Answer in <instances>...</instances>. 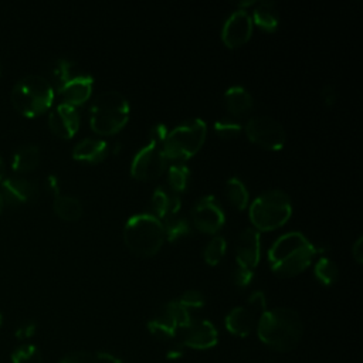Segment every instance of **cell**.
<instances>
[{"label": "cell", "instance_id": "1", "mask_svg": "<svg viewBox=\"0 0 363 363\" xmlns=\"http://www.w3.org/2000/svg\"><path fill=\"white\" fill-rule=\"evenodd\" d=\"M303 333L298 312L292 308H272L261 313L257 323L259 340L272 350L288 352L296 347Z\"/></svg>", "mask_w": 363, "mask_h": 363}, {"label": "cell", "instance_id": "2", "mask_svg": "<svg viewBox=\"0 0 363 363\" xmlns=\"http://www.w3.org/2000/svg\"><path fill=\"white\" fill-rule=\"evenodd\" d=\"M316 254V247L302 233L289 231L274 241L268 261L277 275L294 277L306 269Z\"/></svg>", "mask_w": 363, "mask_h": 363}, {"label": "cell", "instance_id": "3", "mask_svg": "<svg viewBox=\"0 0 363 363\" xmlns=\"http://www.w3.org/2000/svg\"><path fill=\"white\" fill-rule=\"evenodd\" d=\"M130 106L128 99L118 91L101 92L89 109V123L99 135H113L128 122Z\"/></svg>", "mask_w": 363, "mask_h": 363}, {"label": "cell", "instance_id": "4", "mask_svg": "<svg viewBox=\"0 0 363 363\" xmlns=\"http://www.w3.org/2000/svg\"><path fill=\"white\" fill-rule=\"evenodd\" d=\"M164 240L163 224L153 214H135L125 223L123 241L126 247L138 255L149 257L156 254Z\"/></svg>", "mask_w": 363, "mask_h": 363}, {"label": "cell", "instance_id": "5", "mask_svg": "<svg viewBox=\"0 0 363 363\" xmlns=\"http://www.w3.org/2000/svg\"><path fill=\"white\" fill-rule=\"evenodd\" d=\"M51 77L64 104L78 106L91 96L94 85L92 77L84 72L71 60L58 58L51 68Z\"/></svg>", "mask_w": 363, "mask_h": 363}, {"label": "cell", "instance_id": "6", "mask_svg": "<svg viewBox=\"0 0 363 363\" xmlns=\"http://www.w3.org/2000/svg\"><path fill=\"white\" fill-rule=\"evenodd\" d=\"M291 214V199L285 191L278 189L262 193L250 206V220L261 231H269L284 225Z\"/></svg>", "mask_w": 363, "mask_h": 363}, {"label": "cell", "instance_id": "7", "mask_svg": "<svg viewBox=\"0 0 363 363\" xmlns=\"http://www.w3.org/2000/svg\"><path fill=\"white\" fill-rule=\"evenodd\" d=\"M54 99V88L48 79L40 75L23 77L11 91L16 109L26 116H37L47 111Z\"/></svg>", "mask_w": 363, "mask_h": 363}, {"label": "cell", "instance_id": "8", "mask_svg": "<svg viewBox=\"0 0 363 363\" xmlns=\"http://www.w3.org/2000/svg\"><path fill=\"white\" fill-rule=\"evenodd\" d=\"M206 122L200 118L179 123L170 132L162 145L166 159H189L196 155L206 140Z\"/></svg>", "mask_w": 363, "mask_h": 363}, {"label": "cell", "instance_id": "9", "mask_svg": "<svg viewBox=\"0 0 363 363\" xmlns=\"http://www.w3.org/2000/svg\"><path fill=\"white\" fill-rule=\"evenodd\" d=\"M245 133L251 142L268 150H279L286 139L282 125L268 115L250 118L245 123Z\"/></svg>", "mask_w": 363, "mask_h": 363}, {"label": "cell", "instance_id": "10", "mask_svg": "<svg viewBox=\"0 0 363 363\" xmlns=\"http://www.w3.org/2000/svg\"><path fill=\"white\" fill-rule=\"evenodd\" d=\"M167 166V159L162 146L147 143L138 150L130 163V174L138 180H153L159 177Z\"/></svg>", "mask_w": 363, "mask_h": 363}, {"label": "cell", "instance_id": "11", "mask_svg": "<svg viewBox=\"0 0 363 363\" xmlns=\"http://www.w3.org/2000/svg\"><path fill=\"white\" fill-rule=\"evenodd\" d=\"M191 216L194 227L207 234L218 231L225 221L224 210L220 201L211 194L203 196L196 201Z\"/></svg>", "mask_w": 363, "mask_h": 363}, {"label": "cell", "instance_id": "12", "mask_svg": "<svg viewBox=\"0 0 363 363\" xmlns=\"http://www.w3.org/2000/svg\"><path fill=\"white\" fill-rule=\"evenodd\" d=\"M252 33V18L244 9H238L233 11L228 18L225 20L223 30H221V38L224 44L230 48L241 47L245 44Z\"/></svg>", "mask_w": 363, "mask_h": 363}, {"label": "cell", "instance_id": "13", "mask_svg": "<svg viewBox=\"0 0 363 363\" xmlns=\"http://www.w3.org/2000/svg\"><path fill=\"white\" fill-rule=\"evenodd\" d=\"M218 342V333L210 320H191L182 329V345L190 349H211Z\"/></svg>", "mask_w": 363, "mask_h": 363}, {"label": "cell", "instance_id": "14", "mask_svg": "<svg viewBox=\"0 0 363 363\" xmlns=\"http://www.w3.org/2000/svg\"><path fill=\"white\" fill-rule=\"evenodd\" d=\"M261 242L259 234L254 228H245L240 233L235 245V255H237V265L254 269L259 261L261 252Z\"/></svg>", "mask_w": 363, "mask_h": 363}, {"label": "cell", "instance_id": "15", "mask_svg": "<svg viewBox=\"0 0 363 363\" xmlns=\"http://www.w3.org/2000/svg\"><path fill=\"white\" fill-rule=\"evenodd\" d=\"M48 123L51 130L61 138H72L79 128V116L75 106L68 104H60L50 113Z\"/></svg>", "mask_w": 363, "mask_h": 363}, {"label": "cell", "instance_id": "16", "mask_svg": "<svg viewBox=\"0 0 363 363\" xmlns=\"http://www.w3.org/2000/svg\"><path fill=\"white\" fill-rule=\"evenodd\" d=\"M37 194V184L23 177H9L1 183V199L10 204H21Z\"/></svg>", "mask_w": 363, "mask_h": 363}, {"label": "cell", "instance_id": "17", "mask_svg": "<svg viewBox=\"0 0 363 363\" xmlns=\"http://www.w3.org/2000/svg\"><path fill=\"white\" fill-rule=\"evenodd\" d=\"M150 206L155 211V217H157L159 220H164L166 217L177 214L182 207V200L179 197V193L173 191L170 187L159 186L152 194Z\"/></svg>", "mask_w": 363, "mask_h": 363}, {"label": "cell", "instance_id": "18", "mask_svg": "<svg viewBox=\"0 0 363 363\" xmlns=\"http://www.w3.org/2000/svg\"><path fill=\"white\" fill-rule=\"evenodd\" d=\"M255 325V312L247 306H237L225 316V328L234 336H248Z\"/></svg>", "mask_w": 363, "mask_h": 363}, {"label": "cell", "instance_id": "19", "mask_svg": "<svg viewBox=\"0 0 363 363\" xmlns=\"http://www.w3.org/2000/svg\"><path fill=\"white\" fill-rule=\"evenodd\" d=\"M106 155H108V143L96 138H85L79 140L72 149L74 159L81 162H88V163L101 162L106 157Z\"/></svg>", "mask_w": 363, "mask_h": 363}, {"label": "cell", "instance_id": "20", "mask_svg": "<svg viewBox=\"0 0 363 363\" xmlns=\"http://www.w3.org/2000/svg\"><path fill=\"white\" fill-rule=\"evenodd\" d=\"M224 104L231 115L242 116L252 109V96L245 88L234 85L225 91Z\"/></svg>", "mask_w": 363, "mask_h": 363}, {"label": "cell", "instance_id": "21", "mask_svg": "<svg viewBox=\"0 0 363 363\" xmlns=\"http://www.w3.org/2000/svg\"><path fill=\"white\" fill-rule=\"evenodd\" d=\"M252 21L261 27L265 31H275L279 23V13L277 9V4L274 1H259L257 4V7L254 9V14H252Z\"/></svg>", "mask_w": 363, "mask_h": 363}, {"label": "cell", "instance_id": "22", "mask_svg": "<svg viewBox=\"0 0 363 363\" xmlns=\"http://www.w3.org/2000/svg\"><path fill=\"white\" fill-rule=\"evenodd\" d=\"M147 329L153 337L164 342L173 339L179 328L176 322L170 318V315L162 308L160 312L147 322Z\"/></svg>", "mask_w": 363, "mask_h": 363}, {"label": "cell", "instance_id": "23", "mask_svg": "<svg viewBox=\"0 0 363 363\" xmlns=\"http://www.w3.org/2000/svg\"><path fill=\"white\" fill-rule=\"evenodd\" d=\"M54 211L64 220H78L82 216L81 201L68 194H57L54 199Z\"/></svg>", "mask_w": 363, "mask_h": 363}, {"label": "cell", "instance_id": "24", "mask_svg": "<svg viewBox=\"0 0 363 363\" xmlns=\"http://www.w3.org/2000/svg\"><path fill=\"white\" fill-rule=\"evenodd\" d=\"M40 150L35 145H24L13 156V169L18 172H28L38 164Z\"/></svg>", "mask_w": 363, "mask_h": 363}, {"label": "cell", "instance_id": "25", "mask_svg": "<svg viewBox=\"0 0 363 363\" xmlns=\"http://www.w3.org/2000/svg\"><path fill=\"white\" fill-rule=\"evenodd\" d=\"M225 191L230 203L237 207L238 210H242L248 204V190L245 184L238 177H231L227 180Z\"/></svg>", "mask_w": 363, "mask_h": 363}, {"label": "cell", "instance_id": "26", "mask_svg": "<svg viewBox=\"0 0 363 363\" xmlns=\"http://www.w3.org/2000/svg\"><path fill=\"white\" fill-rule=\"evenodd\" d=\"M164 230V238L169 241H174L180 237H184L190 233L189 221L184 217H179L177 214L166 217L164 220H160Z\"/></svg>", "mask_w": 363, "mask_h": 363}, {"label": "cell", "instance_id": "27", "mask_svg": "<svg viewBox=\"0 0 363 363\" xmlns=\"http://www.w3.org/2000/svg\"><path fill=\"white\" fill-rule=\"evenodd\" d=\"M189 179H190V170L186 164L183 163H177V164H173L169 167L167 170V180H169V187L179 193V191H183L186 187H187V183H189Z\"/></svg>", "mask_w": 363, "mask_h": 363}, {"label": "cell", "instance_id": "28", "mask_svg": "<svg viewBox=\"0 0 363 363\" xmlns=\"http://www.w3.org/2000/svg\"><path fill=\"white\" fill-rule=\"evenodd\" d=\"M315 277L323 285H332L339 278V268L330 258H320L315 265Z\"/></svg>", "mask_w": 363, "mask_h": 363}, {"label": "cell", "instance_id": "29", "mask_svg": "<svg viewBox=\"0 0 363 363\" xmlns=\"http://www.w3.org/2000/svg\"><path fill=\"white\" fill-rule=\"evenodd\" d=\"M11 363H43L41 352L35 345H21L11 353Z\"/></svg>", "mask_w": 363, "mask_h": 363}, {"label": "cell", "instance_id": "30", "mask_svg": "<svg viewBox=\"0 0 363 363\" xmlns=\"http://www.w3.org/2000/svg\"><path fill=\"white\" fill-rule=\"evenodd\" d=\"M225 248H227V242L223 237L217 235L213 237L208 244L204 248V259L208 265H216L220 262V259L224 257L225 254Z\"/></svg>", "mask_w": 363, "mask_h": 363}, {"label": "cell", "instance_id": "31", "mask_svg": "<svg viewBox=\"0 0 363 363\" xmlns=\"http://www.w3.org/2000/svg\"><path fill=\"white\" fill-rule=\"evenodd\" d=\"M163 309L170 315V318L176 322L177 328H180V329L186 328L193 320L189 313V309H186L177 299L170 301L166 305H163Z\"/></svg>", "mask_w": 363, "mask_h": 363}, {"label": "cell", "instance_id": "32", "mask_svg": "<svg viewBox=\"0 0 363 363\" xmlns=\"http://www.w3.org/2000/svg\"><path fill=\"white\" fill-rule=\"evenodd\" d=\"M214 130L217 132V135L223 139H231L238 136V133L241 132V123L237 122L233 118H220L214 122Z\"/></svg>", "mask_w": 363, "mask_h": 363}, {"label": "cell", "instance_id": "33", "mask_svg": "<svg viewBox=\"0 0 363 363\" xmlns=\"http://www.w3.org/2000/svg\"><path fill=\"white\" fill-rule=\"evenodd\" d=\"M186 309L189 308H201L204 305V296L200 291L196 289H189L186 292H183V295L180 296V299H177Z\"/></svg>", "mask_w": 363, "mask_h": 363}, {"label": "cell", "instance_id": "34", "mask_svg": "<svg viewBox=\"0 0 363 363\" xmlns=\"http://www.w3.org/2000/svg\"><path fill=\"white\" fill-rule=\"evenodd\" d=\"M252 277H254L252 269L237 265L233 272V282L240 288H245L252 281Z\"/></svg>", "mask_w": 363, "mask_h": 363}, {"label": "cell", "instance_id": "35", "mask_svg": "<svg viewBox=\"0 0 363 363\" xmlns=\"http://www.w3.org/2000/svg\"><path fill=\"white\" fill-rule=\"evenodd\" d=\"M58 363H99L96 356L89 352H72L64 356Z\"/></svg>", "mask_w": 363, "mask_h": 363}, {"label": "cell", "instance_id": "36", "mask_svg": "<svg viewBox=\"0 0 363 363\" xmlns=\"http://www.w3.org/2000/svg\"><path fill=\"white\" fill-rule=\"evenodd\" d=\"M167 128L164 123H156L152 129H150V133H149V142L150 143H155V145H159L162 146L166 136H167Z\"/></svg>", "mask_w": 363, "mask_h": 363}, {"label": "cell", "instance_id": "37", "mask_svg": "<svg viewBox=\"0 0 363 363\" xmlns=\"http://www.w3.org/2000/svg\"><path fill=\"white\" fill-rule=\"evenodd\" d=\"M248 303L254 312H265L267 311V299L262 291H255L248 298Z\"/></svg>", "mask_w": 363, "mask_h": 363}, {"label": "cell", "instance_id": "38", "mask_svg": "<svg viewBox=\"0 0 363 363\" xmlns=\"http://www.w3.org/2000/svg\"><path fill=\"white\" fill-rule=\"evenodd\" d=\"M35 323L34 322H24L16 329V337L20 340L30 339L35 333Z\"/></svg>", "mask_w": 363, "mask_h": 363}, {"label": "cell", "instance_id": "39", "mask_svg": "<svg viewBox=\"0 0 363 363\" xmlns=\"http://www.w3.org/2000/svg\"><path fill=\"white\" fill-rule=\"evenodd\" d=\"M352 257L356 259V262L363 261V237H357L356 241L352 245Z\"/></svg>", "mask_w": 363, "mask_h": 363}, {"label": "cell", "instance_id": "40", "mask_svg": "<svg viewBox=\"0 0 363 363\" xmlns=\"http://www.w3.org/2000/svg\"><path fill=\"white\" fill-rule=\"evenodd\" d=\"M322 98H323V101H325L326 105H332V104L335 102V99H336V92H335V89H333L332 85H326V86L323 88V91H322Z\"/></svg>", "mask_w": 363, "mask_h": 363}, {"label": "cell", "instance_id": "41", "mask_svg": "<svg viewBox=\"0 0 363 363\" xmlns=\"http://www.w3.org/2000/svg\"><path fill=\"white\" fill-rule=\"evenodd\" d=\"M95 356L99 363H122V360L119 357H116L111 353H106V352H99Z\"/></svg>", "mask_w": 363, "mask_h": 363}, {"label": "cell", "instance_id": "42", "mask_svg": "<svg viewBox=\"0 0 363 363\" xmlns=\"http://www.w3.org/2000/svg\"><path fill=\"white\" fill-rule=\"evenodd\" d=\"M47 184H48V187L55 193V196L58 194V182H57V179L54 177V176H48V179H47Z\"/></svg>", "mask_w": 363, "mask_h": 363}, {"label": "cell", "instance_id": "43", "mask_svg": "<svg viewBox=\"0 0 363 363\" xmlns=\"http://www.w3.org/2000/svg\"><path fill=\"white\" fill-rule=\"evenodd\" d=\"M167 357L169 359H176V357H182V352L180 350H170L167 353Z\"/></svg>", "mask_w": 363, "mask_h": 363}, {"label": "cell", "instance_id": "44", "mask_svg": "<svg viewBox=\"0 0 363 363\" xmlns=\"http://www.w3.org/2000/svg\"><path fill=\"white\" fill-rule=\"evenodd\" d=\"M3 176H4V163H3V159L0 157V180Z\"/></svg>", "mask_w": 363, "mask_h": 363}, {"label": "cell", "instance_id": "45", "mask_svg": "<svg viewBox=\"0 0 363 363\" xmlns=\"http://www.w3.org/2000/svg\"><path fill=\"white\" fill-rule=\"evenodd\" d=\"M1 207H3V199H1V196H0V210H1Z\"/></svg>", "mask_w": 363, "mask_h": 363}, {"label": "cell", "instance_id": "46", "mask_svg": "<svg viewBox=\"0 0 363 363\" xmlns=\"http://www.w3.org/2000/svg\"><path fill=\"white\" fill-rule=\"evenodd\" d=\"M0 325H1V313H0Z\"/></svg>", "mask_w": 363, "mask_h": 363}]
</instances>
